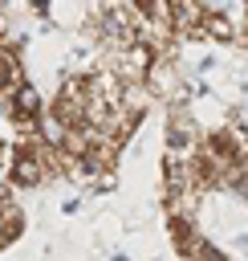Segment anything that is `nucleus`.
Wrapping results in <instances>:
<instances>
[{
    "mask_svg": "<svg viewBox=\"0 0 248 261\" xmlns=\"http://www.w3.org/2000/svg\"><path fill=\"white\" fill-rule=\"evenodd\" d=\"M41 4H45V0H41Z\"/></svg>",
    "mask_w": 248,
    "mask_h": 261,
    "instance_id": "20e7f679",
    "label": "nucleus"
},
{
    "mask_svg": "<svg viewBox=\"0 0 248 261\" xmlns=\"http://www.w3.org/2000/svg\"><path fill=\"white\" fill-rule=\"evenodd\" d=\"M28 77H24V61H20V53H8V49H0V102L16 90V86H24Z\"/></svg>",
    "mask_w": 248,
    "mask_h": 261,
    "instance_id": "7ed1b4c3",
    "label": "nucleus"
},
{
    "mask_svg": "<svg viewBox=\"0 0 248 261\" xmlns=\"http://www.w3.org/2000/svg\"><path fill=\"white\" fill-rule=\"evenodd\" d=\"M41 16L49 20L53 33L77 37V33L94 20V0H45V12H41Z\"/></svg>",
    "mask_w": 248,
    "mask_h": 261,
    "instance_id": "f257e3e1",
    "label": "nucleus"
},
{
    "mask_svg": "<svg viewBox=\"0 0 248 261\" xmlns=\"http://www.w3.org/2000/svg\"><path fill=\"white\" fill-rule=\"evenodd\" d=\"M199 29H203V37H207V41H220V45H232V37H236V16H232L228 8H215V12H203V20H199Z\"/></svg>",
    "mask_w": 248,
    "mask_h": 261,
    "instance_id": "f03ea898",
    "label": "nucleus"
}]
</instances>
